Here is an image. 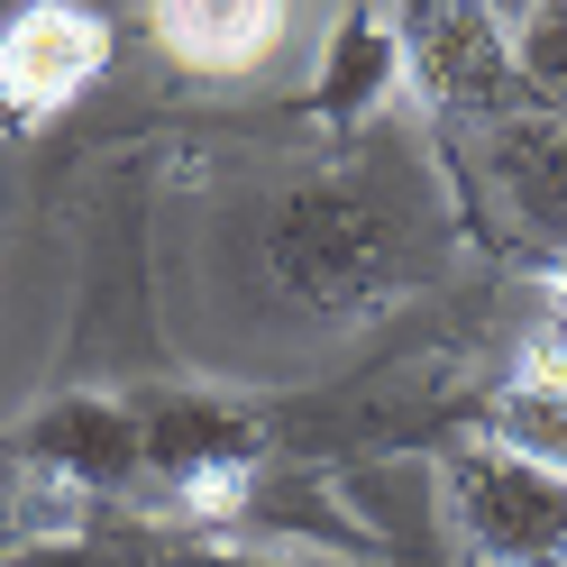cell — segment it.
<instances>
[{
	"mask_svg": "<svg viewBox=\"0 0 567 567\" xmlns=\"http://www.w3.org/2000/svg\"><path fill=\"white\" fill-rule=\"evenodd\" d=\"M440 184L412 147L367 128L348 156L293 174L266 202V275L293 311L367 321L440 266Z\"/></svg>",
	"mask_w": 567,
	"mask_h": 567,
	"instance_id": "obj_1",
	"label": "cell"
},
{
	"mask_svg": "<svg viewBox=\"0 0 567 567\" xmlns=\"http://www.w3.org/2000/svg\"><path fill=\"white\" fill-rule=\"evenodd\" d=\"M156 47L184 64V74H257V64L293 38V0H147Z\"/></svg>",
	"mask_w": 567,
	"mask_h": 567,
	"instance_id": "obj_8",
	"label": "cell"
},
{
	"mask_svg": "<svg viewBox=\"0 0 567 567\" xmlns=\"http://www.w3.org/2000/svg\"><path fill=\"white\" fill-rule=\"evenodd\" d=\"M137 449H147V494L174 522L220 530L257 476L275 467V431L220 394H137Z\"/></svg>",
	"mask_w": 567,
	"mask_h": 567,
	"instance_id": "obj_2",
	"label": "cell"
},
{
	"mask_svg": "<svg viewBox=\"0 0 567 567\" xmlns=\"http://www.w3.org/2000/svg\"><path fill=\"white\" fill-rule=\"evenodd\" d=\"M485 10H494V19H504V28H513L522 10H540V0H485Z\"/></svg>",
	"mask_w": 567,
	"mask_h": 567,
	"instance_id": "obj_12",
	"label": "cell"
},
{
	"mask_svg": "<svg viewBox=\"0 0 567 567\" xmlns=\"http://www.w3.org/2000/svg\"><path fill=\"white\" fill-rule=\"evenodd\" d=\"M403 38V74L440 101V111H467V120H504L530 111V83L513 64V28L485 10V0H384Z\"/></svg>",
	"mask_w": 567,
	"mask_h": 567,
	"instance_id": "obj_4",
	"label": "cell"
},
{
	"mask_svg": "<svg viewBox=\"0 0 567 567\" xmlns=\"http://www.w3.org/2000/svg\"><path fill=\"white\" fill-rule=\"evenodd\" d=\"M10 449L47 494H74L92 513H120L128 494H147L137 403H120V394H55L10 431Z\"/></svg>",
	"mask_w": 567,
	"mask_h": 567,
	"instance_id": "obj_5",
	"label": "cell"
},
{
	"mask_svg": "<svg viewBox=\"0 0 567 567\" xmlns=\"http://www.w3.org/2000/svg\"><path fill=\"white\" fill-rule=\"evenodd\" d=\"M485 440H504V449H522V457H540V467L567 476V375H549V367L513 375L494 394V412H485Z\"/></svg>",
	"mask_w": 567,
	"mask_h": 567,
	"instance_id": "obj_10",
	"label": "cell"
},
{
	"mask_svg": "<svg viewBox=\"0 0 567 567\" xmlns=\"http://www.w3.org/2000/svg\"><path fill=\"white\" fill-rule=\"evenodd\" d=\"M403 83H412V74H403L394 19H384V10H348V19L330 28V47H321V74H311V120L339 128V137H367Z\"/></svg>",
	"mask_w": 567,
	"mask_h": 567,
	"instance_id": "obj_9",
	"label": "cell"
},
{
	"mask_svg": "<svg viewBox=\"0 0 567 567\" xmlns=\"http://www.w3.org/2000/svg\"><path fill=\"white\" fill-rule=\"evenodd\" d=\"M440 513L476 567H567V476L504 440H457L431 457Z\"/></svg>",
	"mask_w": 567,
	"mask_h": 567,
	"instance_id": "obj_3",
	"label": "cell"
},
{
	"mask_svg": "<svg viewBox=\"0 0 567 567\" xmlns=\"http://www.w3.org/2000/svg\"><path fill=\"white\" fill-rule=\"evenodd\" d=\"M101 64H111V19L92 0H19L0 19V120L47 128L101 83Z\"/></svg>",
	"mask_w": 567,
	"mask_h": 567,
	"instance_id": "obj_6",
	"label": "cell"
},
{
	"mask_svg": "<svg viewBox=\"0 0 567 567\" xmlns=\"http://www.w3.org/2000/svg\"><path fill=\"white\" fill-rule=\"evenodd\" d=\"M513 64H522L530 101L567 111V0H540V10L513 19Z\"/></svg>",
	"mask_w": 567,
	"mask_h": 567,
	"instance_id": "obj_11",
	"label": "cell"
},
{
	"mask_svg": "<svg viewBox=\"0 0 567 567\" xmlns=\"http://www.w3.org/2000/svg\"><path fill=\"white\" fill-rule=\"evenodd\" d=\"M485 184L530 247L567 257V111L530 101V111L485 120Z\"/></svg>",
	"mask_w": 567,
	"mask_h": 567,
	"instance_id": "obj_7",
	"label": "cell"
}]
</instances>
